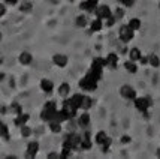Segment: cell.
<instances>
[{"instance_id": "1", "label": "cell", "mask_w": 160, "mask_h": 159, "mask_svg": "<svg viewBox=\"0 0 160 159\" xmlns=\"http://www.w3.org/2000/svg\"><path fill=\"white\" fill-rule=\"evenodd\" d=\"M57 105L56 102H52V101H48L47 104L43 105V110L41 111V119L43 122H51V120H54L56 119V114H57Z\"/></svg>"}, {"instance_id": "2", "label": "cell", "mask_w": 160, "mask_h": 159, "mask_svg": "<svg viewBox=\"0 0 160 159\" xmlns=\"http://www.w3.org/2000/svg\"><path fill=\"white\" fill-rule=\"evenodd\" d=\"M135 101V107L141 111V113H144L145 114V117H148V114H147V110L151 107V99L150 98H135L133 99Z\"/></svg>"}, {"instance_id": "25", "label": "cell", "mask_w": 160, "mask_h": 159, "mask_svg": "<svg viewBox=\"0 0 160 159\" xmlns=\"http://www.w3.org/2000/svg\"><path fill=\"white\" fill-rule=\"evenodd\" d=\"M20 129H21V135L24 137V138H28L30 135H32V128L30 126H27V123L26 125H22V126H20Z\"/></svg>"}, {"instance_id": "18", "label": "cell", "mask_w": 160, "mask_h": 159, "mask_svg": "<svg viewBox=\"0 0 160 159\" xmlns=\"http://www.w3.org/2000/svg\"><path fill=\"white\" fill-rule=\"evenodd\" d=\"M0 137L3 140H6V141H9L11 140V134H9V129H8V126L2 120H0Z\"/></svg>"}, {"instance_id": "5", "label": "cell", "mask_w": 160, "mask_h": 159, "mask_svg": "<svg viewBox=\"0 0 160 159\" xmlns=\"http://www.w3.org/2000/svg\"><path fill=\"white\" fill-rule=\"evenodd\" d=\"M96 15H98V18H100V20H108L109 17H112L111 8L106 6V5H100V6L96 8Z\"/></svg>"}, {"instance_id": "21", "label": "cell", "mask_w": 160, "mask_h": 159, "mask_svg": "<svg viewBox=\"0 0 160 159\" xmlns=\"http://www.w3.org/2000/svg\"><path fill=\"white\" fill-rule=\"evenodd\" d=\"M48 123H49V129H51V132H54V134L62 132V123H60V122L51 120V122H48Z\"/></svg>"}, {"instance_id": "26", "label": "cell", "mask_w": 160, "mask_h": 159, "mask_svg": "<svg viewBox=\"0 0 160 159\" xmlns=\"http://www.w3.org/2000/svg\"><path fill=\"white\" fill-rule=\"evenodd\" d=\"M148 63H150L151 66H154V68H159L160 59L156 54H150V57H148Z\"/></svg>"}, {"instance_id": "27", "label": "cell", "mask_w": 160, "mask_h": 159, "mask_svg": "<svg viewBox=\"0 0 160 159\" xmlns=\"http://www.w3.org/2000/svg\"><path fill=\"white\" fill-rule=\"evenodd\" d=\"M127 26L132 29L133 32H136V30H138V29L141 27V21L138 20V18H132V20L129 21V24H127Z\"/></svg>"}, {"instance_id": "37", "label": "cell", "mask_w": 160, "mask_h": 159, "mask_svg": "<svg viewBox=\"0 0 160 159\" xmlns=\"http://www.w3.org/2000/svg\"><path fill=\"white\" fill-rule=\"evenodd\" d=\"M114 24H115V18H114V17H109V18H108V23H106V26H108V27H112Z\"/></svg>"}, {"instance_id": "8", "label": "cell", "mask_w": 160, "mask_h": 159, "mask_svg": "<svg viewBox=\"0 0 160 159\" xmlns=\"http://www.w3.org/2000/svg\"><path fill=\"white\" fill-rule=\"evenodd\" d=\"M120 95L123 98H126V99H130V101H133L135 98H136V92H135V89H133L132 86H123L121 89H120Z\"/></svg>"}, {"instance_id": "33", "label": "cell", "mask_w": 160, "mask_h": 159, "mask_svg": "<svg viewBox=\"0 0 160 159\" xmlns=\"http://www.w3.org/2000/svg\"><path fill=\"white\" fill-rule=\"evenodd\" d=\"M120 3H123L126 8H130V6H133L135 5V0H118Z\"/></svg>"}, {"instance_id": "22", "label": "cell", "mask_w": 160, "mask_h": 159, "mask_svg": "<svg viewBox=\"0 0 160 159\" xmlns=\"http://www.w3.org/2000/svg\"><path fill=\"white\" fill-rule=\"evenodd\" d=\"M124 68L127 72H130V74H136V71H138V66H136V63L132 62V60H129V62L124 63Z\"/></svg>"}, {"instance_id": "34", "label": "cell", "mask_w": 160, "mask_h": 159, "mask_svg": "<svg viewBox=\"0 0 160 159\" xmlns=\"http://www.w3.org/2000/svg\"><path fill=\"white\" fill-rule=\"evenodd\" d=\"M79 9H82V11H87V12H90V6H88V2L85 0V2H81V5H79Z\"/></svg>"}, {"instance_id": "7", "label": "cell", "mask_w": 160, "mask_h": 159, "mask_svg": "<svg viewBox=\"0 0 160 159\" xmlns=\"http://www.w3.org/2000/svg\"><path fill=\"white\" fill-rule=\"evenodd\" d=\"M81 135H78V134H69L68 137H66V141L70 144V147H72V150H77V149H79V144H81Z\"/></svg>"}, {"instance_id": "31", "label": "cell", "mask_w": 160, "mask_h": 159, "mask_svg": "<svg viewBox=\"0 0 160 159\" xmlns=\"http://www.w3.org/2000/svg\"><path fill=\"white\" fill-rule=\"evenodd\" d=\"M111 143H112V141H111V138H109V137L105 140V143L102 144V150H103V153H106L108 150H109V147H111Z\"/></svg>"}, {"instance_id": "45", "label": "cell", "mask_w": 160, "mask_h": 159, "mask_svg": "<svg viewBox=\"0 0 160 159\" xmlns=\"http://www.w3.org/2000/svg\"><path fill=\"white\" fill-rule=\"evenodd\" d=\"M0 63H2V59H0Z\"/></svg>"}, {"instance_id": "36", "label": "cell", "mask_w": 160, "mask_h": 159, "mask_svg": "<svg viewBox=\"0 0 160 159\" xmlns=\"http://www.w3.org/2000/svg\"><path fill=\"white\" fill-rule=\"evenodd\" d=\"M6 14V5L5 3H0V18Z\"/></svg>"}, {"instance_id": "41", "label": "cell", "mask_w": 160, "mask_h": 159, "mask_svg": "<svg viewBox=\"0 0 160 159\" xmlns=\"http://www.w3.org/2000/svg\"><path fill=\"white\" fill-rule=\"evenodd\" d=\"M47 158L48 159H57V158H60V155H57V153H48Z\"/></svg>"}, {"instance_id": "40", "label": "cell", "mask_w": 160, "mask_h": 159, "mask_svg": "<svg viewBox=\"0 0 160 159\" xmlns=\"http://www.w3.org/2000/svg\"><path fill=\"white\" fill-rule=\"evenodd\" d=\"M18 3V0H5V5H9V6H15Z\"/></svg>"}, {"instance_id": "42", "label": "cell", "mask_w": 160, "mask_h": 159, "mask_svg": "<svg viewBox=\"0 0 160 159\" xmlns=\"http://www.w3.org/2000/svg\"><path fill=\"white\" fill-rule=\"evenodd\" d=\"M139 62L142 63V65H147V63H148V57H142V56H141V57H139Z\"/></svg>"}, {"instance_id": "24", "label": "cell", "mask_w": 160, "mask_h": 159, "mask_svg": "<svg viewBox=\"0 0 160 159\" xmlns=\"http://www.w3.org/2000/svg\"><path fill=\"white\" fill-rule=\"evenodd\" d=\"M108 138V135H106V132H103V131H99L98 134H96V144H99V146H102L105 143V140Z\"/></svg>"}, {"instance_id": "3", "label": "cell", "mask_w": 160, "mask_h": 159, "mask_svg": "<svg viewBox=\"0 0 160 159\" xmlns=\"http://www.w3.org/2000/svg\"><path fill=\"white\" fill-rule=\"evenodd\" d=\"M79 87L85 92H94L98 89V81H94V80H91L85 75L82 80H79Z\"/></svg>"}, {"instance_id": "39", "label": "cell", "mask_w": 160, "mask_h": 159, "mask_svg": "<svg viewBox=\"0 0 160 159\" xmlns=\"http://www.w3.org/2000/svg\"><path fill=\"white\" fill-rule=\"evenodd\" d=\"M130 137H129V135H123V137H121V143H123V144H127V143H130Z\"/></svg>"}, {"instance_id": "11", "label": "cell", "mask_w": 160, "mask_h": 159, "mask_svg": "<svg viewBox=\"0 0 160 159\" xmlns=\"http://www.w3.org/2000/svg\"><path fill=\"white\" fill-rule=\"evenodd\" d=\"M106 60V66L111 68V69H117V65H118V56L117 54H108V57L105 59Z\"/></svg>"}, {"instance_id": "13", "label": "cell", "mask_w": 160, "mask_h": 159, "mask_svg": "<svg viewBox=\"0 0 160 159\" xmlns=\"http://www.w3.org/2000/svg\"><path fill=\"white\" fill-rule=\"evenodd\" d=\"M18 62L21 65H24V66H27V65H30V63L33 62V56L30 54L28 51H22L20 54V57H18Z\"/></svg>"}, {"instance_id": "43", "label": "cell", "mask_w": 160, "mask_h": 159, "mask_svg": "<svg viewBox=\"0 0 160 159\" xmlns=\"http://www.w3.org/2000/svg\"><path fill=\"white\" fill-rule=\"evenodd\" d=\"M157 156H160V149H159V150H157Z\"/></svg>"}, {"instance_id": "30", "label": "cell", "mask_w": 160, "mask_h": 159, "mask_svg": "<svg viewBox=\"0 0 160 159\" xmlns=\"http://www.w3.org/2000/svg\"><path fill=\"white\" fill-rule=\"evenodd\" d=\"M32 8L33 5L30 3V2H24V3H21V12H32Z\"/></svg>"}, {"instance_id": "6", "label": "cell", "mask_w": 160, "mask_h": 159, "mask_svg": "<svg viewBox=\"0 0 160 159\" xmlns=\"http://www.w3.org/2000/svg\"><path fill=\"white\" fill-rule=\"evenodd\" d=\"M39 152V143L38 141H30L27 144V150H26V158L33 159Z\"/></svg>"}, {"instance_id": "32", "label": "cell", "mask_w": 160, "mask_h": 159, "mask_svg": "<svg viewBox=\"0 0 160 159\" xmlns=\"http://www.w3.org/2000/svg\"><path fill=\"white\" fill-rule=\"evenodd\" d=\"M88 2V6H90V12L96 11V8L99 6V0H87Z\"/></svg>"}, {"instance_id": "38", "label": "cell", "mask_w": 160, "mask_h": 159, "mask_svg": "<svg viewBox=\"0 0 160 159\" xmlns=\"http://www.w3.org/2000/svg\"><path fill=\"white\" fill-rule=\"evenodd\" d=\"M123 15H124V11L118 8V9H117V12H115V17H114V18H121Z\"/></svg>"}, {"instance_id": "29", "label": "cell", "mask_w": 160, "mask_h": 159, "mask_svg": "<svg viewBox=\"0 0 160 159\" xmlns=\"http://www.w3.org/2000/svg\"><path fill=\"white\" fill-rule=\"evenodd\" d=\"M90 29H91V32H99V30L102 29V20H100V18H98V20H94L93 23H91Z\"/></svg>"}, {"instance_id": "20", "label": "cell", "mask_w": 160, "mask_h": 159, "mask_svg": "<svg viewBox=\"0 0 160 159\" xmlns=\"http://www.w3.org/2000/svg\"><path fill=\"white\" fill-rule=\"evenodd\" d=\"M69 92H70V86L68 83H63L60 84V87H58V95L62 98H66L68 95H69Z\"/></svg>"}, {"instance_id": "23", "label": "cell", "mask_w": 160, "mask_h": 159, "mask_svg": "<svg viewBox=\"0 0 160 159\" xmlns=\"http://www.w3.org/2000/svg\"><path fill=\"white\" fill-rule=\"evenodd\" d=\"M129 57H130V60H132V62L139 60V57H141L139 48H132V50H130V51H129Z\"/></svg>"}, {"instance_id": "4", "label": "cell", "mask_w": 160, "mask_h": 159, "mask_svg": "<svg viewBox=\"0 0 160 159\" xmlns=\"http://www.w3.org/2000/svg\"><path fill=\"white\" fill-rule=\"evenodd\" d=\"M118 35H120V39L123 42H130L133 39V30L129 26H121Z\"/></svg>"}, {"instance_id": "35", "label": "cell", "mask_w": 160, "mask_h": 159, "mask_svg": "<svg viewBox=\"0 0 160 159\" xmlns=\"http://www.w3.org/2000/svg\"><path fill=\"white\" fill-rule=\"evenodd\" d=\"M12 110L15 111V114H21V113H22L21 105H18V104H12Z\"/></svg>"}, {"instance_id": "14", "label": "cell", "mask_w": 160, "mask_h": 159, "mask_svg": "<svg viewBox=\"0 0 160 159\" xmlns=\"http://www.w3.org/2000/svg\"><path fill=\"white\" fill-rule=\"evenodd\" d=\"M28 119H30V116H28V114H24V113L17 114V117L14 119V125H15V126H22V125H26L28 122Z\"/></svg>"}, {"instance_id": "28", "label": "cell", "mask_w": 160, "mask_h": 159, "mask_svg": "<svg viewBox=\"0 0 160 159\" xmlns=\"http://www.w3.org/2000/svg\"><path fill=\"white\" fill-rule=\"evenodd\" d=\"M75 24H77L78 27H85V26H87V17H85V15H79V17H77Z\"/></svg>"}, {"instance_id": "19", "label": "cell", "mask_w": 160, "mask_h": 159, "mask_svg": "<svg viewBox=\"0 0 160 159\" xmlns=\"http://www.w3.org/2000/svg\"><path fill=\"white\" fill-rule=\"evenodd\" d=\"M91 105H93V99L90 96H87V95H82V104H81V108L84 111H88L91 108Z\"/></svg>"}, {"instance_id": "44", "label": "cell", "mask_w": 160, "mask_h": 159, "mask_svg": "<svg viewBox=\"0 0 160 159\" xmlns=\"http://www.w3.org/2000/svg\"><path fill=\"white\" fill-rule=\"evenodd\" d=\"M0 41H2V33H0Z\"/></svg>"}, {"instance_id": "16", "label": "cell", "mask_w": 160, "mask_h": 159, "mask_svg": "<svg viewBox=\"0 0 160 159\" xmlns=\"http://www.w3.org/2000/svg\"><path fill=\"white\" fill-rule=\"evenodd\" d=\"M69 101H70V104L78 110V108H81V104H82V95H81V93H75Z\"/></svg>"}, {"instance_id": "12", "label": "cell", "mask_w": 160, "mask_h": 159, "mask_svg": "<svg viewBox=\"0 0 160 159\" xmlns=\"http://www.w3.org/2000/svg\"><path fill=\"white\" fill-rule=\"evenodd\" d=\"M91 140H90V134L88 132H85L84 134V137L81 138V144H79V149L81 150H90L91 149Z\"/></svg>"}, {"instance_id": "10", "label": "cell", "mask_w": 160, "mask_h": 159, "mask_svg": "<svg viewBox=\"0 0 160 159\" xmlns=\"http://www.w3.org/2000/svg\"><path fill=\"white\" fill-rule=\"evenodd\" d=\"M63 110H64L66 113H68V114H69V117H70V119L75 117V116H77V111H78L77 108L73 107V105L70 104L69 99H66V101L63 102Z\"/></svg>"}, {"instance_id": "17", "label": "cell", "mask_w": 160, "mask_h": 159, "mask_svg": "<svg viewBox=\"0 0 160 159\" xmlns=\"http://www.w3.org/2000/svg\"><path fill=\"white\" fill-rule=\"evenodd\" d=\"M78 123L81 125V126H84V128H87V126L90 125V114H88V111H84L82 114L79 116Z\"/></svg>"}, {"instance_id": "9", "label": "cell", "mask_w": 160, "mask_h": 159, "mask_svg": "<svg viewBox=\"0 0 160 159\" xmlns=\"http://www.w3.org/2000/svg\"><path fill=\"white\" fill-rule=\"evenodd\" d=\"M52 62H54V65H56V66H58V68H64V66L68 65V56H64V54H54V56H52Z\"/></svg>"}, {"instance_id": "15", "label": "cell", "mask_w": 160, "mask_h": 159, "mask_svg": "<svg viewBox=\"0 0 160 159\" xmlns=\"http://www.w3.org/2000/svg\"><path fill=\"white\" fill-rule=\"evenodd\" d=\"M41 89L45 92V93H51L52 92V89H54V84H52V81L51 80H48V78H43V80H41Z\"/></svg>"}]
</instances>
